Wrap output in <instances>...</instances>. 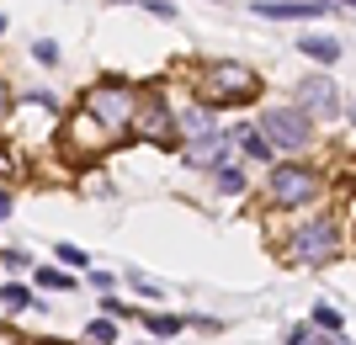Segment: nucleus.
Instances as JSON below:
<instances>
[{
	"mask_svg": "<svg viewBox=\"0 0 356 345\" xmlns=\"http://www.w3.org/2000/svg\"><path fill=\"white\" fill-rule=\"evenodd\" d=\"M341 244H346L341 218L314 212V218L293 224V234L282 239V260H287V266H330V260L341 255Z\"/></svg>",
	"mask_w": 356,
	"mask_h": 345,
	"instance_id": "f257e3e1",
	"label": "nucleus"
},
{
	"mask_svg": "<svg viewBox=\"0 0 356 345\" xmlns=\"http://www.w3.org/2000/svg\"><path fill=\"white\" fill-rule=\"evenodd\" d=\"M80 106H86L112 138H122L134 128V117H138V90L122 85V80H102V85H90L86 96H80Z\"/></svg>",
	"mask_w": 356,
	"mask_h": 345,
	"instance_id": "f03ea898",
	"label": "nucleus"
},
{
	"mask_svg": "<svg viewBox=\"0 0 356 345\" xmlns=\"http://www.w3.org/2000/svg\"><path fill=\"white\" fill-rule=\"evenodd\" d=\"M197 90H202V101H208V106H234V101H250L255 90H261V80H255L250 64L218 59V64H208V69H202Z\"/></svg>",
	"mask_w": 356,
	"mask_h": 345,
	"instance_id": "7ed1b4c3",
	"label": "nucleus"
},
{
	"mask_svg": "<svg viewBox=\"0 0 356 345\" xmlns=\"http://www.w3.org/2000/svg\"><path fill=\"white\" fill-rule=\"evenodd\" d=\"M319 192H325V176H319L314 165H298V160L277 165V170H271V180H266L271 208H309Z\"/></svg>",
	"mask_w": 356,
	"mask_h": 345,
	"instance_id": "20e7f679",
	"label": "nucleus"
},
{
	"mask_svg": "<svg viewBox=\"0 0 356 345\" xmlns=\"http://www.w3.org/2000/svg\"><path fill=\"white\" fill-rule=\"evenodd\" d=\"M59 144H64V160H102L118 138L106 133V128L90 117L86 106H74L70 117H64V128H59Z\"/></svg>",
	"mask_w": 356,
	"mask_h": 345,
	"instance_id": "39448f33",
	"label": "nucleus"
},
{
	"mask_svg": "<svg viewBox=\"0 0 356 345\" xmlns=\"http://www.w3.org/2000/svg\"><path fill=\"white\" fill-rule=\"evenodd\" d=\"M261 133L271 138V149L303 154L314 144V117L303 112V106H271L266 117H261Z\"/></svg>",
	"mask_w": 356,
	"mask_h": 345,
	"instance_id": "423d86ee",
	"label": "nucleus"
},
{
	"mask_svg": "<svg viewBox=\"0 0 356 345\" xmlns=\"http://www.w3.org/2000/svg\"><path fill=\"white\" fill-rule=\"evenodd\" d=\"M134 133H138V138H149V144H176V138H181V122H176V112H170V101H165L160 90L138 96Z\"/></svg>",
	"mask_w": 356,
	"mask_h": 345,
	"instance_id": "0eeeda50",
	"label": "nucleus"
},
{
	"mask_svg": "<svg viewBox=\"0 0 356 345\" xmlns=\"http://www.w3.org/2000/svg\"><path fill=\"white\" fill-rule=\"evenodd\" d=\"M298 106L309 117H335L341 112V90H335L330 75H309V80H298Z\"/></svg>",
	"mask_w": 356,
	"mask_h": 345,
	"instance_id": "6e6552de",
	"label": "nucleus"
},
{
	"mask_svg": "<svg viewBox=\"0 0 356 345\" xmlns=\"http://www.w3.org/2000/svg\"><path fill=\"white\" fill-rule=\"evenodd\" d=\"M330 11L335 0H255V16H271V22H314Z\"/></svg>",
	"mask_w": 356,
	"mask_h": 345,
	"instance_id": "1a4fd4ad",
	"label": "nucleus"
},
{
	"mask_svg": "<svg viewBox=\"0 0 356 345\" xmlns=\"http://www.w3.org/2000/svg\"><path fill=\"white\" fill-rule=\"evenodd\" d=\"M298 48H303V53H309L314 64H335V59H341V43H335V37H319V32L298 37Z\"/></svg>",
	"mask_w": 356,
	"mask_h": 345,
	"instance_id": "9d476101",
	"label": "nucleus"
},
{
	"mask_svg": "<svg viewBox=\"0 0 356 345\" xmlns=\"http://www.w3.org/2000/svg\"><path fill=\"white\" fill-rule=\"evenodd\" d=\"M314 330H319V335H341L346 314H341V308H330V303H319V308H314Z\"/></svg>",
	"mask_w": 356,
	"mask_h": 345,
	"instance_id": "9b49d317",
	"label": "nucleus"
},
{
	"mask_svg": "<svg viewBox=\"0 0 356 345\" xmlns=\"http://www.w3.org/2000/svg\"><path fill=\"white\" fill-rule=\"evenodd\" d=\"M239 149L250 154V160H271V154H277V149H271V138L255 133V128H245V133H239Z\"/></svg>",
	"mask_w": 356,
	"mask_h": 345,
	"instance_id": "f8f14e48",
	"label": "nucleus"
},
{
	"mask_svg": "<svg viewBox=\"0 0 356 345\" xmlns=\"http://www.w3.org/2000/svg\"><path fill=\"white\" fill-rule=\"evenodd\" d=\"M213 170H218V192H229V196L245 192V170H239V165H223V160H218Z\"/></svg>",
	"mask_w": 356,
	"mask_h": 345,
	"instance_id": "ddd939ff",
	"label": "nucleus"
},
{
	"mask_svg": "<svg viewBox=\"0 0 356 345\" xmlns=\"http://www.w3.org/2000/svg\"><path fill=\"white\" fill-rule=\"evenodd\" d=\"M144 330L154 335V340H170V335H181V319H170V314H149V319H144Z\"/></svg>",
	"mask_w": 356,
	"mask_h": 345,
	"instance_id": "4468645a",
	"label": "nucleus"
},
{
	"mask_svg": "<svg viewBox=\"0 0 356 345\" xmlns=\"http://www.w3.org/2000/svg\"><path fill=\"white\" fill-rule=\"evenodd\" d=\"M0 303H6V308H32L38 298H32L22 282H6V287H0Z\"/></svg>",
	"mask_w": 356,
	"mask_h": 345,
	"instance_id": "2eb2a0df",
	"label": "nucleus"
},
{
	"mask_svg": "<svg viewBox=\"0 0 356 345\" xmlns=\"http://www.w3.org/2000/svg\"><path fill=\"white\" fill-rule=\"evenodd\" d=\"M86 340H90V345H112V340H118V330H112V314L96 319V324H86Z\"/></svg>",
	"mask_w": 356,
	"mask_h": 345,
	"instance_id": "dca6fc26",
	"label": "nucleus"
},
{
	"mask_svg": "<svg viewBox=\"0 0 356 345\" xmlns=\"http://www.w3.org/2000/svg\"><path fill=\"white\" fill-rule=\"evenodd\" d=\"M54 255H59L64 266H74V271H86V266H90V255H86V250H80V244H59Z\"/></svg>",
	"mask_w": 356,
	"mask_h": 345,
	"instance_id": "f3484780",
	"label": "nucleus"
},
{
	"mask_svg": "<svg viewBox=\"0 0 356 345\" xmlns=\"http://www.w3.org/2000/svg\"><path fill=\"white\" fill-rule=\"evenodd\" d=\"M282 345H319V335H314V324H293Z\"/></svg>",
	"mask_w": 356,
	"mask_h": 345,
	"instance_id": "a211bd4d",
	"label": "nucleus"
},
{
	"mask_svg": "<svg viewBox=\"0 0 356 345\" xmlns=\"http://www.w3.org/2000/svg\"><path fill=\"white\" fill-rule=\"evenodd\" d=\"M128 282H134L138 292H144V298H165V287H154L149 276H138V271H128Z\"/></svg>",
	"mask_w": 356,
	"mask_h": 345,
	"instance_id": "6ab92c4d",
	"label": "nucleus"
},
{
	"mask_svg": "<svg viewBox=\"0 0 356 345\" xmlns=\"http://www.w3.org/2000/svg\"><path fill=\"white\" fill-rule=\"evenodd\" d=\"M38 287H70V276L54 271V266H43V271H38Z\"/></svg>",
	"mask_w": 356,
	"mask_h": 345,
	"instance_id": "aec40b11",
	"label": "nucleus"
},
{
	"mask_svg": "<svg viewBox=\"0 0 356 345\" xmlns=\"http://www.w3.org/2000/svg\"><path fill=\"white\" fill-rule=\"evenodd\" d=\"M0 260H6V271H27V255H22V250H0Z\"/></svg>",
	"mask_w": 356,
	"mask_h": 345,
	"instance_id": "412c9836",
	"label": "nucleus"
},
{
	"mask_svg": "<svg viewBox=\"0 0 356 345\" xmlns=\"http://www.w3.org/2000/svg\"><path fill=\"white\" fill-rule=\"evenodd\" d=\"M144 6H149V11H154V16H165V22L176 16V6H170V0H144Z\"/></svg>",
	"mask_w": 356,
	"mask_h": 345,
	"instance_id": "4be33fe9",
	"label": "nucleus"
},
{
	"mask_svg": "<svg viewBox=\"0 0 356 345\" xmlns=\"http://www.w3.org/2000/svg\"><path fill=\"white\" fill-rule=\"evenodd\" d=\"M32 53H38V59H43V64H59V48H54V43H38V48H32Z\"/></svg>",
	"mask_w": 356,
	"mask_h": 345,
	"instance_id": "5701e85b",
	"label": "nucleus"
},
{
	"mask_svg": "<svg viewBox=\"0 0 356 345\" xmlns=\"http://www.w3.org/2000/svg\"><path fill=\"white\" fill-rule=\"evenodd\" d=\"M0 345H32L27 335H16V330H0Z\"/></svg>",
	"mask_w": 356,
	"mask_h": 345,
	"instance_id": "b1692460",
	"label": "nucleus"
},
{
	"mask_svg": "<svg viewBox=\"0 0 356 345\" xmlns=\"http://www.w3.org/2000/svg\"><path fill=\"white\" fill-rule=\"evenodd\" d=\"M11 218V192H0V224Z\"/></svg>",
	"mask_w": 356,
	"mask_h": 345,
	"instance_id": "393cba45",
	"label": "nucleus"
},
{
	"mask_svg": "<svg viewBox=\"0 0 356 345\" xmlns=\"http://www.w3.org/2000/svg\"><path fill=\"white\" fill-rule=\"evenodd\" d=\"M6 106H11V96H6V80H0V117H6Z\"/></svg>",
	"mask_w": 356,
	"mask_h": 345,
	"instance_id": "a878e982",
	"label": "nucleus"
},
{
	"mask_svg": "<svg viewBox=\"0 0 356 345\" xmlns=\"http://www.w3.org/2000/svg\"><path fill=\"white\" fill-rule=\"evenodd\" d=\"M319 345H351V340H341V335H330V340H319Z\"/></svg>",
	"mask_w": 356,
	"mask_h": 345,
	"instance_id": "bb28decb",
	"label": "nucleus"
},
{
	"mask_svg": "<svg viewBox=\"0 0 356 345\" xmlns=\"http://www.w3.org/2000/svg\"><path fill=\"white\" fill-rule=\"evenodd\" d=\"M0 32H6V16H0Z\"/></svg>",
	"mask_w": 356,
	"mask_h": 345,
	"instance_id": "cd10ccee",
	"label": "nucleus"
},
{
	"mask_svg": "<svg viewBox=\"0 0 356 345\" xmlns=\"http://www.w3.org/2000/svg\"><path fill=\"white\" fill-rule=\"evenodd\" d=\"M346 6H356V0H346Z\"/></svg>",
	"mask_w": 356,
	"mask_h": 345,
	"instance_id": "c85d7f7f",
	"label": "nucleus"
},
{
	"mask_svg": "<svg viewBox=\"0 0 356 345\" xmlns=\"http://www.w3.org/2000/svg\"><path fill=\"white\" fill-rule=\"evenodd\" d=\"M351 122H356V112H351Z\"/></svg>",
	"mask_w": 356,
	"mask_h": 345,
	"instance_id": "c756f323",
	"label": "nucleus"
},
{
	"mask_svg": "<svg viewBox=\"0 0 356 345\" xmlns=\"http://www.w3.org/2000/svg\"><path fill=\"white\" fill-rule=\"evenodd\" d=\"M122 6H128V0H122Z\"/></svg>",
	"mask_w": 356,
	"mask_h": 345,
	"instance_id": "7c9ffc66",
	"label": "nucleus"
}]
</instances>
